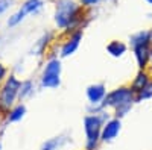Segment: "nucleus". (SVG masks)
<instances>
[{
	"mask_svg": "<svg viewBox=\"0 0 152 150\" xmlns=\"http://www.w3.org/2000/svg\"><path fill=\"white\" fill-rule=\"evenodd\" d=\"M85 8L81 3H76L75 0H56L55 2V12H53V23L58 30L70 33L75 30H84L87 24Z\"/></svg>",
	"mask_w": 152,
	"mask_h": 150,
	"instance_id": "f257e3e1",
	"label": "nucleus"
},
{
	"mask_svg": "<svg viewBox=\"0 0 152 150\" xmlns=\"http://www.w3.org/2000/svg\"><path fill=\"white\" fill-rule=\"evenodd\" d=\"M137 103V94L129 86V83L119 85L113 90H108V94L104 100V108L111 111L113 117L123 120L132 111Z\"/></svg>",
	"mask_w": 152,
	"mask_h": 150,
	"instance_id": "f03ea898",
	"label": "nucleus"
},
{
	"mask_svg": "<svg viewBox=\"0 0 152 150\" xmlns=\"http://www.w3.org/2000/svg\"><path fill=\"white\" fill-rule=\"evenodd\" d=\"M37 80L40 90H58L62 85V59L56 50H50L46 55Z\"/></svg>",
	"mask_w": 152,
	"mask_h": 150,
	"instance_id": "7ed1b4c3",
	"label": "nucleus"
},
{
	"mask_svg": "<svg viewBox=\"0 0 152 150\" xmlns=\"http://www.w3.org/2000/svg\"><path fill=\"white\" fill-rule=\"evenodd\" d=\"M129 49L134 56L137 70H149V53H151V46H152V38L149 29H142L129 36Z\"/></svg>",
	"mask_w": 152,
	"mask_h": 150,
	"instance_id": "20e7f679",
	"label": "nucleus"
},
{
	"mask_svg": "<svg viewBox=\"0 0 152 150\" xmlns=\"http://www.w3.org/2000/svg\"><path fill=\"white\" fill-rule=\"evenodd\" d=\"M104 120L97 114H85L82 118V130H84V149L85 150H97L102 135Z\"/></svg>",
	"mask_w": 152,
	"mask_h": 150,
	"instance_id": "39448f33",
	"label": "nucleus"
},
{
	"mask_svg": "<svg viewBox=\"0 0 152 150\" xmlns=\"http://www.w3.org/2000/svg\"><path fill=\"white\" fill-rule=\"evenodd\" d=\"M20 85H21V78L15 73H11L0 86V106L5 111V114L6 111H9L14 105L18 103Z\"/></svg>",
	"mask_w": 152,
	"mask_h": 150,
	"instance_id": "423d86ee",
	"label": "nucleus"
},
{
	"mask_svg": "<svg viewBox=\"0 0 152 150\" xmlns=\"http://www.w3.org/2000/svg\"><path fill=\"white\" fill-rule=\"evenodd\" d=\"M43 6H44L43 0H24L14 14H11L8 17V20H6L8 28L9 29H14V28L18 26V24H21V21H24L28 17L40 14Z\"/></svg>",
	"mask_w": 152,
	"mask_h": 150,
	"instance_id": "0eeeda50",
	"label": "nucleus"
},
{
	"mask_svg": "<svg viewBox=\"0 0 152 150\" xmlns=\"http://www.w3.org/2000/svg\"><path fill=\"white\" fill-rule=\"evenodd\" d=\"M82 38H84V30L82 29L70 32V33H66V38L62 40L59 44L55 46L56 52H58V56L61 59H66V58L73 56L76 52H78Z\"/></svg>",
	"mask_w": 152,
	"mask_h": 150,
	"instance_id": "6e6552de",
	"label": "nucleus"
},
{
	"mask_svg": "<svg viewBox=\"0 0 152 150\" xmlns=\"http://www.w3.org/2000/svg\"><path fill=\"white\" fill-rule=\"evenodd\" d=\"M108 94V88L104 82H94L90 83L85 88V99L88 108H97L104 106V100Z\"/></svg>",
	"mask_w": 152,
	"mask_h": 150,
	"instance_id": "1a4fd4ad",
	"label": "nucleus"
},
{
	"mask_svg": "<svg viewBox=\"0 0 152 150\" xmlns=\"http://www.w3.org/2000/svg\"><path fill=\"white\" fill-rule=\"evenodd\" d=\"M122 132V120L111 117L107 120L102 126V135H100V143L102 144H110L113 141H116L119 138V135Z\"/></svg>",
	"mask_w": 152,
	"mask_h": 150,
	"instance_id": "9d476101",
	"label": "nucleus"
},
{
	"mask_svg": "<svg viewBox=\"0 0 152 150\" xmlns=\"http://www.w3.org/2000/svg\"><path fill=\"white\" fill-rule=\"evenodd\" d=\"M53 32H44L37 41H34L29 53L35 58H46V55L50 52V46L53 44Z\"/></svg>",
	"mask_w": 152,
	"mask_h": 150,
	"instance_id": "9b49d317",
	"label": "nucleus"
},
{
	"mask_svg": "<svg viewBox=\"0 0 152 150\" xmlns=\"http://www.w3.org/2000/svg\"><path fill=\"white\" fill-rule=\"evenodd\" d=\"M38 90H40V86H38V80H35L34 78H24V79H21L18 102L26 103L28 100H31V99L35 97V94L38 93Z\"/></svg>",
	"mask_w": 152,
	"mask_h": 150,
	"instance_id": "f8f14e48",
	"label": "nucleus"
},
{
	"mask_svg": "<svg viewBox=\"0 0 152 150\" xmlns=\"http://www.w3.org/2000/svg\"><path fill=\"white\" fill-rule=\"evenodd\" d=\"M28 115V106L26 103H23V102H18L17 105H14L9 111H6V114L3 117V121L8 124H17L20 123L21 120H24V117Z\"/></svg>",
	"mask_w": 152,
	"mask_h": 150,
	"instance_id": "ddd939ff",
	"label": "nucleus"
},
{
	"mask_svg": "<svg viewBox=\"0 0 152 150\" xmlns=\"http://www.w3.org/2000/svg\"><path fill=\"white\" fill-rule=\"evenodd\" d=\"M70 136L66 133H59L55 136H50V138L44 140L40 146V150H62L69 143H70Z\"/></svg>",
	"mask_w": 152,
	"mask_h": 150,
	"instance_id": "4468645a",
	"label": "nucleus"
},
{
	"mask_svg": "<svg viewBox=\"0 0 152 150\" xmlns=\"http://www.w3.org/2000/svg\"><path fill=\"white\" fill-rule=\"evenodd\" d=\"M152 79V71L151 70H137V73L132 76L131 82H129V86L135 91V94L143 90V86L148 85V82Z\"/></svg>",
	"mask_w": 152,
	"mask_h": 150,
	"instance_id": "2eb2a0df",
	"label": "nucleus"
},
{
	"mask_svg": "<svg viewBox=\"0 0 152 150\" xmlns=\"http://www.w3.org/2000/svg\"><path fill=\"white\" fill-rule=\"evenodd\" d=\"M128 50H129V46L126 43H123V41H120V40H111L107 44V53L114 59L123 58L126 53H128Z\"/></svg>",
	"mask_w": 152,
	"mask_h": 150,
	"instance_id": "dca6fc26",
	"label": "nucleus"
},
{
	"mask_svg": "<svg viewBox=\"0 0 152 150\" xmlns=\"http://www.w3.org/2000/svg\"><path fill=\"white\" fill-rule=\"evenodd\" d=\"M151 99H152V79L148 82L146 86H143V90H140L137 93V103L148 102Z\"/></svg>",
	"mask_w": 152,
	"mask_h": 150,
	"instance_id": "f3484780",
	"label": "nucleus"
},
{
	"mask_svg": "<svg viewBox=\"0 0 152 150\" xmlns=\"http://www.w3.org/2000/svg\"><path fill=\"white\" fill-rule=\"evenodd\" d=\"M12 71H11V68H9V65H6L5 62H2L0 61V86H2V83L6 80V78L9 76Z\"/></svg>",
	"mask_w": 152,
	"mask_h": 150,
	"instance_id": "a211bd4d",
	"label": "nucleus"
},
{
	"mask_svg": "<svg viewBox=\"0 0 152 150\" xmlns=\"http://www.w3.org/2000/svg\"><path fill=\"white\" fill-rule=\"evenodd\" d=\"M102 0H79V3H81V6L82 8H94V6H97Z\"/></svg>",
	"mask_w": 152,
	"mask_h": 150,
	"instance_id": "6ab92c4d",
	"label": "nucleus"
},
{
	"mask_svg": "<svg viewBox=\"0 0 152 150\" xmlns=\"http://www.w3.org/2000/svg\"><path fill=\"white\" fill-rule=\"evenodd\" d=\"M12 2H14V0H0V15H3L12 6Z\"/></svg>",
	"mask_w": 152,
	"mask_h": 150,
	"instance_id": "aec40b11",
	"label": "nucleus"
},
{
	"mask_svg": "<svg viewBox=\"0 0 152 150\" xmlns=\"http://www.w3.org/2000/svg\"><path fill=\"white\" fill-rule=\"evenodd\" d=\"M149 64H151V71H152V46H151V53H149Z\"/></svg>",
	"mask_w": 152,
	"mask_h": 150,
	"instance_id": "412c9836",
	"label": "nucleus"
},
{
	"mask_svg": "<svg viewBox=\"0 0 152 150\" xmlns=\"http://www.w3.org/2000/svg\"><path fill=\"white\" fill-rule=\"evenodd\" d=\"M3 117H5V111L2 109V106H0V121L3 120Z\"/></svg>",
	"mask_w": 152,
	"mask_h": 150,
	"instance_id": "4be33fe9",
	"label": "nucleus"
},
{
	"mask_svg": "<svg viewBox=\"0 0 152 150\" xmlns=\"http://www.w3.org/2000/svg\"><path fill=\"white\" fill-rule=\"evenodd\" d=\"M146 3H148V5H151V6H152V0H146Z\"/></svg>",
	"mask_w": 152,
	"mask_h": 150,
	"instance_id": "5701e85b",
	"label": "nucleus"
},
{
	"mask_svg": "<svg viewBox=\"0 0 152 150\" xmlns=\"http://www.w3.org/2000/svg\"><path fill=\"white\" fill-rule=\"evenodd\" d=\"M0 150H3V144H2V140H0Z\"/></svg>",
	"mask_w": 152,
	"mask_h": 150,
	"instance_id": "b1692460",
	"label": "nucleus"
},
{
	"mask_svg": "<svg viewBox=\"0 0 152 150\" xmlns=\"http://www.w3.org/2000/svg\"><path fill=\"white\" fill-rule=\"evenodd\" d=\"M149 32H151V38H152V29H149Z\"/></svg>",
	"mask_w": 152,
	"mask_h": 150,
	"instance_id": "393cba45",
	"label": "nucleus"
},
{
	"mask_svg": "<svg viewBox=\"0 0 152 150\" xmlns=\"http://www.w3.org/2000/svg\"><path fill=\"white\" fill-rule=\"evenodd\" d=\"M111 2H114V0H111Z\"/></svg>",
	"mask_w": 152,
	"mask_h": 150,
	"instance_id": "a878e982",
	"label": "nucleus"
},
{
	"mask_svg": "<svg viewBox=\"0 0 152 150\" xmlns=\"http://www.w3.org/2000/svg\"><path fill=\"white\" fill-rule=\"evenodd\" d=\"M82 150H85V149H82Z\"/></svg>",
	"mask_w": 152,
	"mask_h": 150,
	"instance_id": "bb28decb",
	"label": "nucleus"
}]
</instances>
